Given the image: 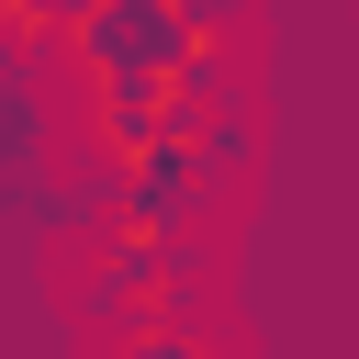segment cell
<instances>
[{
    "instance_id": "obj_1",
    "label": "cell",
    "mask_w": 359,
    "mask_h": 359,
    "mask_svg": "<svg viewBox=\"0 0 359 359\" xmlns=\"http://www.w3.org/2000/svg\"><path fill=\"white\" fill-rule=\"evenodd\" d=\"M123 359H213V348H202V325H191V314H157V325H135V337H123Z\"/></svg>"
}]
</instances>
